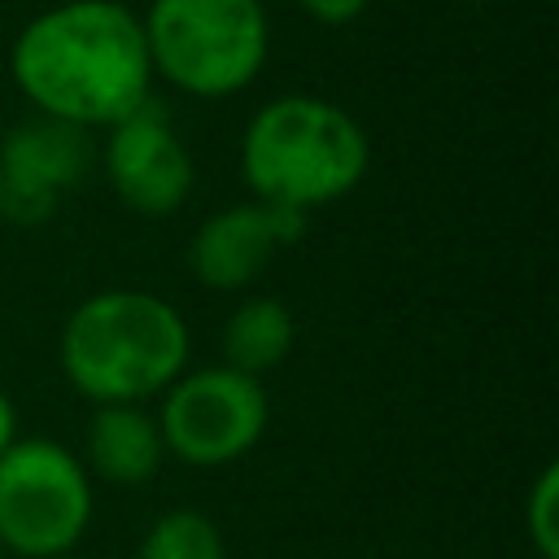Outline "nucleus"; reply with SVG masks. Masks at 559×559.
<instances>
[{
  "instance_id": "nucleus-12",
  "label": "nucleus",
  "mask_w": 559,
  "mask_h": 559,
  "mask_svg": "<svg viewBox=\"0 0 559 559\" xmlns=\"http://www.w3.org/2000/svg\"><path fill=\"white\" fill-rule=\"evenodd\" d=\"M140 559H227V546L205 511L175 507L148 524L140 542Z\"/></svg>"
},
{
  "instance_id": "nucleus-1",
  "label": "nucleus",
  "mask_w": 559,
  "mask_h": 559,
  "mask_svg": "<svg viewBox=\"0 0 559 559\" xmlns=\"http://www.w3.org/2000/svg\"><path fill=\"white\" fill-rule=\"evenodd\" d=\"M9 74L31 114L105 131L153 96L140 13L122 0H61L35 13L13 48Z\"/></svg>"
},
{
  "instance_id": "nucleus-8",
  "label": "nucleus",
  "mask_w": 559,
  "mask_h": 559,
  "mask_svg": "<svg viewBox=\"0 0 559 559\" xmlns=\"http://www.w3.org/2000/svg\"><path fill=\"white\" fill-rule=\"evenodd\" d=\"M100 162H105V179L114 197L144 218L175 214L192 197V183H197L192 153L183 148L166 109L153 96L122 122L105 127Z\"/></svg>"
},
{
  "instance_id": "nucleus-3",
  "label": "nucleus",
  "mask_w": 559,
  "mask_h": 559,
  "mask_svg": "<svg viewBox=\"0 0 559 559\" xmlns=\"http://www.w3.org/2000/svg\"><path fill=\"white\" fill-rule=\"evenodd\" d=\"M371 166L362 122L336 100L288 92L266 100L240 135V175L262 205L319 210L349 197Z\"/></svg>"
},
{
  "instance_id": "nucleus-14",
  "label": "nucleus",
  "mask_w": 559,
  "mask_h": 559,
  "mask_svg": "<svg viewBox=\"0 0 559 559\" xmlns=\"http://www.w3.org/2000/svg\"><path fill=\"white\" fill-rule=\"evenodd\" d=\"M297 9L319 26H349L371 9V0H297Z\"/></svg>"
},
{
  "instance_id": "nucleus-4",
  "label": "nucleus",
  "mask_w": 559,
  "mask_h": 559,
  "mask_svg": "<svg viewBox=\"0 0 559 559\" xmlns=\"http://www.w3.org/2000/svg\"><path fill=\"white\" fill-rule=\"evenodd\" d=\"M140 26L153 79L197 100L245 92L271 52L262 0H148Z\"/></svg>"
},
{
  "instance_id": "nucleus-17",
  "label": "nucleus",
  "mask_w": 559,
  "mask_h": 559,
  "mask_svg": "<svg viewBox=\"0 0 559 559\" xmlns=\"http://www.w3.org/2000/svg\"><path fill=\"white\" fill-rule=\"evenodd\" d=\"M0 555H4V550H0Z\"/></svg>"
},
{
  "instance_id": "nucleus-16",
  "label": "nucleus",
  "mask_w": 559,
  "mask_h": 559,
  "mask_svg": "<svg viewBox=\"0 0 559 559\" xmlns=\"http://www.w3.org/2000/svg\"><path fill=\"white\" fill-rule=\"evenodd\" d=\"M459 4H485V0H459Z\"/></svg>"
},
{
  "instance_id": "nucleus-2",
  "label": "nucleus",
  "mask_w": 559,
  "mask_h": 559,
  "mask_svg": "<svg viewBox=\"0 0 559 559\" xmlns=\"http://www.w3.org/2000/svg\"><path fill=\"white\" fill-rule=\"evenodd\" d=\"M192 336L183 314L144 288H105L83 297L57 341L74 393L96 406H144L188 371Z\"/></svg>"
},
{
  "instance_id": "nucleus-7",
  "label": "nucleus",
  "mask_w": 559,
  "mask_h": 559,
  "mask_svg": "<svg viewBox=\"0 0 559 559\" xmlns=\"http://www.w3.org/2000/svg\"><path fill=\"white\" fill-rule=\"evenodd\" d=\"M96 166L92 131L31 114L0 135V218L35 227L48 223L66 192H74Z\"/></svg>"
},
{
  "instance_id": "nucleus-10",
  "label": "nucleus",
  "mask_w": 559,
  "mask_h": 559,
  "mask_svg": "<svg viewBox=\"0 0 559 559\" xmlns=\"http://www.w3.org/2000/svg\"><path fill=\"white\" fill-rule=\"evenodd\" d=\"M83 467L109 485H144L166 463V441L144 406H96L83 437Z\"/></svg>"
},
{
  "instance_id": "nucleus-11",
  "label": "nucleus",
  "mask_w": 559,
  "mask_h": 559,
  "mask_svg": "<svg viewBox=\"0 0 559 559\" xmlns=\"http://www.w3.org/2000/svg\"><path fill=\"white\" fill-rule=\"evenodd\" d=\"M293 336V314L280 297H245L223 323V362L262 376L288 358Z\"/></svg>"
},
{
  "instance_id": "nucleus-13",
  "label": "nucleus",
  "mask_w": 559,
  "mask_h": 559,
  "mask_svg": "<svg viewBox=\"0 0 559 559\" xmlns=\"http://www.w3.org/2000/svg\"><path fill=\"white\" fill-rule=\"evenodd\" d=\"M524 533L537 559H559V467L546 463L524 498Z\"/></svg>"
},
{
  "instance_id": "nucleus-5",
  "label": "nucleus",
  "mask_w": 559,
  "mask_h": 559,
  "mask_svg": "<svg viewBox=\"0 0 559 559\" xmlns=\"http://www.w3.org/2000/svg\"><path fill=\"white\" fill-rule=\"evenodd\" d=\"M92 507V476L61 441L17 437L0 454V550L57 559L83 542Z\"/></svg>"
},
{
  "instance_id": "nucleus-6",
  "label": "nucleus",
  "mask_w": 559,
  "mask_h": 559,
  "mask_svg": "<svg viewBox=\"0 0 559 559\" xmlns=\"http://www.w3.org/2000/svg\"><path fill=\"white\" fill-rule=\"evenodd\" d=\"M175 454L188 467H227L245 459L271 419V397L258 376H245L227 362L183 371L166 393L162 411L153 415Z\"/></svg>"
},
{
  "instance_id": "nucleus-9",
  "label": "nucleus",
  "mask_w": 559,
  "mask_h": 559,
  "mask_svg": "<svg viewBox=\"0 0 559 559\" xmlns=\"http://www.w3.org/2000/svg\"><path fill=\"white\" fill-rule=\"evenodd\" d=\"M306 236V214L284 205H227L210 214L188 240V271L210 293H245L266 262Z\"/></svg>"
},
{
  "instance_id": "nucleus-15",
  "label": "nucleus",
  "mask_w": 559,
  "mask_h": 559,
  "mask_svg": "<svg viewBox=\"0 0 559 559\" xmlns=\"http://www.w3.org/2000/svg\"><path fill=\"white\" fill-rule=\"evenodd\" d=\"M13 441H17V411H13V402L0 393V454H4Z\"/></svg>"
}]
</instances>
